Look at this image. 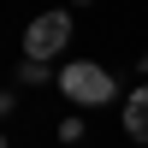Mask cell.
<instances>
[{
	"mask_svg": "<svg viewBox=\"0 0 148 148\" xmlns=\"http://www.w3.org/2000/svg\"><path fill=\"white\" fill-rule=\"evenodd\" d=\"M12 101H18V95H6V89H0V119H6V113H12Z\"/></svg>",
	"mask_w": 148,
	"mask_h": 148,
	"instance_id": "5b68a950",
	"label": "cell"
},
{
	"mask_svg": "<svg viewBox=\"0 0 148 148\" xmlns=\"http://www.w3.org/2000/svg\"><path fill=\"white\" fill-rule=\"evenodd\" d=\"M0 148H6V136H0Z\"/></svg>",
	"mask_w": 148,
	"mask_h": 148,
	"instance_id": "8992f818",
	"label": "cell"
},
{
	"mask_svg": "<svg viewBox=\"0 0 148 148\" xmlns=\"http://www.w3.org/2000/svg\"><path fill=\"white\" fill-rule=\"evenodd\" d=\"M18 77L36 89V83H47V65H42V59H24V65H18Z\"/></svg>",
	"mask_w": 148,
	"mask_h": 148,
	"instance_id": "277c9868",
	"label": "cell"
},
{
	"mask_svg": "<svg viewBox=\"0 0 148 148\" xmlns=\"http://www.w3.org/2000/svg\"><path fill=\"white\" fill-rule=\"evenodd\" d=\"M65 42H71V18L65 12H42V18H30V30H24V59H53V53H65Z\"/></svg>",
	"mask_w": 148,
	"mask_h": 148,
	"instance_id": "7a4b0ae2",
	"label": "cell"
},
{
	"mask_svg": "<svg viewBox=\"0 0 148 148\" xmlns=\"http://www.w3.org/2000/svg\"><path fill=\"white\" fill-rule=\"evenodd\" d=\"M59 89H65L77 107H101V101H113V95H119V83L107 77L101 65H89V59H71V65L59 71Z\"/></svg>",
	"mask_w": 148,
	"mask_h": 148,
	"instance_id": "6da1fadb",
	"label": "cell"
},
{
	"mask_svg": "<svg viewBox=\"0 0 148 148\" xmlns=\"http://www.w3.org/2000/svg\"><path fill=\"white\" fill-rule=\"evenodd\" d=\"M125 130L136 142H148V89H130L125 95Z\"/></svg>",
	"mask_w": 148,
	"mask_h": 148,
	"instance_id": "3957f363",
	"label": "cell"
},
{
	"mask_svg": "<svg viewBox=\"0 0 148 148\" xmlns=\"http://www.w3.org/2000/svg\"><path fill=\"white\" fill-rule=\"evenodd\" d=\"M142 65H148V53H142Z\"/></svg>",
	"mask_w": 148,
	"mask_h": 148,
	"instance_id": "52a82bcc",
	"label": "cell"
}]
</instances>
